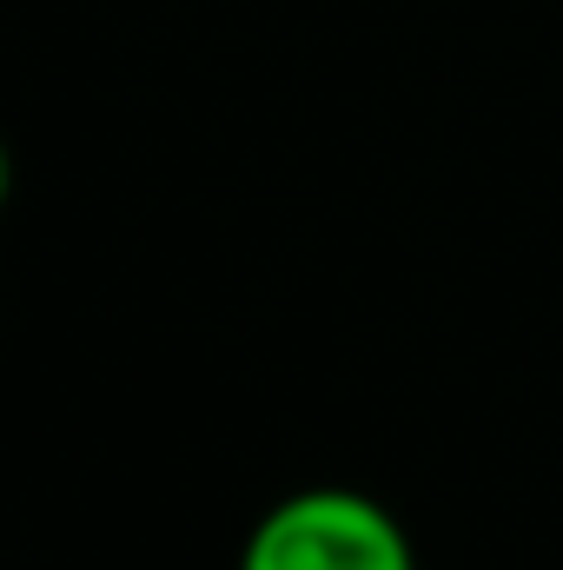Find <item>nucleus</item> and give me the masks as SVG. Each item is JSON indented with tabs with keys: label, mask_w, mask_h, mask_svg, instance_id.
Returning <instances> with one entry per match:
<instances>
[{
	"label": "nucleus",
	"mask_w": 563,
	"mask_h": 570,
	"mask_svg": "<svg viewBox=\"0 0 563 570\" xmlns=\"http://www.w3.org/2000/svg\"><path fill=\"white\" fill-rule=\"evenodd\" d=\"M239 570H418V558L405 524L378 498L345 484H312L279 498L253 524Z\"/></svg>",
	"instance_id": "f257e3e1"
},
{
	"label": "nucleus",
	"mask_w": 563,
	"mask_h": 570,
	"mask_svg": "<svg viewBox=\"0 0 563 570\" xmlns=\"http://www.w3.org/2000/svg\"><path fill=\"white\" fill-rule=\"evenodd\" d=\"M7 193H13V153H7V140H0V206H7Z\"/></svg>",
	"instance_id": "f03ea898"
}]
</instances>
